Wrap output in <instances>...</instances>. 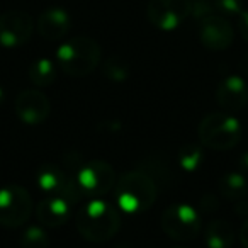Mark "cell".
Returning a JSON list of instances; mask_svg holds the SVG:
<instances>
[{"instance_id": "cell-1", "label": "cell", "mask_w": 248, "mask_h": 248, "mask_svg": "<svg viewBox=\"0 0 248 248\" xmlns=\"http://www.w3.org/2000/svg\"><path fill=\"white\" fill-rule=\"evenodd\" d=\"M77 230L87 241L104 243L109 241L121 228V216L110 202L93 197L78 209L75 216Z\"/></svg>"}, {"instance_id": "cell-2", "label": "cell", "mask_w": 248, "mask_h": 248, "mask_svg": "<svg viewBox=\"0 0 248 248\" xmlns=\"http://www.w3.org/2000/svg\"><path fill=\"white\" fill-rule=\"evenodd\" d=\"M156 199V186L141 170L124 173L116 182L114 201L117 209L126 214H141L153 206Z\"/></svg>"}, {"instance_id": "cell-3", "label": "cell", "mask_w": 248, "mask_h": 248, "mask_svg": "<svg viewBox=\"0 0 248 248\" xmlns=\"http://www.w3.org/2000/svg\"><path fill=\"white\" fill-rule=\"evenodd\" d=\"M100 62V46L87 36H77L56 49V65L72 77H83L92 73Z\"/></svg>"}, {"instance_id": "cell-4", "label": "cell", "mask_w": 248, "mask_h": 248, "mask_svg": "<svg viewBox=\"0 0 248 248\" xmlns=\"http://www.w3.org/2000/svg\"><path fill=\"white\" fill-rule=\"evenodd\" d=\"M197 136L204 146L224 152L238 145L241 138V124L228 112H213L201 121Z\"/></svg>"}, {"instance_id": "cell-5", "label": "cell", "mask_w": 248, "mask_h": 248, "mask_svg": "<svg viewBox=\"0 0 248 248\" xmlns=\"http://www.w3.org/2000/svg\"><path fill=\"white\" fill-rule=\"evenodd\" d=\"M162 228L173 240L189 241L199 234L201 216L192 206L173 204L162 214Z\"/></svg>"}, {"instance_id": "cell-6", "label": "cell", "mask_w": 248, "mask_h": 248, "mask_svg": "<svg viewBox=\"0 0 248 248\" xmlns=\"http://www.w3.org/2000/svg\"><path fill=\"white\" fill-rule=\"evenodd\" d=\"M32 201L21 186H7L0 189V224L5 228H19L29 219Z\"/></svg>"}, {"instance_id": "cell-7", "label": "cell", "mask_w": 248, "mask_h": 248, "mask_svg": "<svg viewBox=\"0 0 248 248\" xmlns=\"http://www.w3.org/2000/svg\"><path fill=\"white\" fill-rule=\"evenodd\" d=\"M75 182L82 196L93 199V197L106 196L116 186V173H114L112 165H109L107 162L92 160L78 170Z\"/></svg>"}, {"instance_id": "cell-8", "label": "cell", "mask_w": 248, "mask_h": 248, "mask_svg": "<svg viewBox=\"0 0 248 248\" xmlns=\"http://www.w3.org/2000/svg\"><path fill=\"white\" fill-rule=\"evenodd\" d=\"M192 11L190 0H150L148 21L160 31H175Z\"/></svg>"}, {"instance_id": "cell-9", "label": "cell", "mask_w": 248, "mask_h": 248, "mask_svg": "<svg viewBox=\"0 0 248 248\" xmlns=\"http://www.w3.org/2000/svg\"><path fill=\"white\" fill-rule=\"evenodd\" d=\"M36 184H38L39 190H43L46 196H62L70 204H75L82 197V192L75 180H72L62 169L55 165L41 167L38 170Z\"/></svg>"}, {"instance_id": "cell-10", "label": "cell", "mask_w": 248, "mask_h": 248, "mask_svg": "<svg viewBox=\"0 0 248 248\" xmlns=\"http://www.w3.org/2000/svg\"><path fill=\"white\" fill-rule=\"evenodd\" d=\"M34 22L32 17L21 11H9L0 16V46L19 48L31 39Z\"/></svg>"}, {"instance_id": "cell-11", "label": "cell", "mask_w": 248, "mask_h": 248, "mask_svg": "<svg viewBox=\"0 0 248 248\" xmlns=\"http://www.w3.org/2000/svg\"><path fill=\"white\" fill-rule=\"evenodd\" d=\"M16 114L22 123L29 126H38L48 119L51 112V104L48 97L38 89H26L16 99Z\"/></svg>"}, {"instance_id": "cell-12", "label": "cell", "mask_w": 248, "mask_h": 248, "mask_svg": "<svg viewBox=\"0 0 248 248\" xmlns=\"http://www.w3.org/2000/svg\"><path fill=\"white\" fill-rule=\"evenodd\" d=\"M199 24V39L207 49L221 51V49H226L231 46L234 39V32L231 24L223 16L213 14Z\"/></svg>"}, {"instance_id": "cell-13", "label": "cell", "mask_w": 248, "mask_h": 248, "mask_svg": "<svg viewBox=\"0 0 248 248\" xmlns=\"http://www.w3.org/2000/svg\"><path fill=\"white\" fill-rule=\"evenodd\" d=\"M217 104L228 112L241 110L248 104V85L241 77L230 75L221 80L216 90Z\"/></svg>"}, {"instance_id": "cell-14", "label": "cell", "mask_w": 248, "mask_h": 248, "mask_svg": "<svg viewBox=\"0 0 248 248\" xmlns=\"http://www.w3.org/2000/svg\"><path fill=\"white\" fill-rule=\"evenodd\" d=\"M38 32L48 41H60L68 34L72 28V17L62 7H49L39 16L38 19Z\"/></svg>"}, {"instance_id": "cell-15", "label": "cell", "mask_w": 248, "mask_h": 248, "mask_svg": "<svg viewBox=\"0 0 248 248\" xmlns=\"http://www.w3.org/2000/svg\"><path fill=\"white\" fill-rule=\"evenodd\" d=\"M38 221L43 226L58 228L68 223L72 216V204L62 196H46L36 209Z\"/></svg>"}, {"instance_id": "cell-16", "label": "cell", "mask_w": 248, "mask_h": 248, "mask_svg": "<svg viewBox=\"0 0 248 248\" xmlns=\"http://www.w3.org/2000/svg\"><path fill=\"white\" fill-rule=\"evenodd\" d=\"M207 248H231L234 243V231L231 224L224 219H214L206 228Z\"/></svg>"}, {"instance_id": "cell-17", "label": "cell", "mask_w": 248, "mask_h": 248, "mask_svg": "<svg viewBox=\"0 0 248 248\" xmlns=\"http://www.w3.org/2000/svg\"><path fill=\"white\" fill-rule=\"evenodd\" d=\"M219 194L224 199L238 201L247 197L248 194V182L245 173L241 172H228L219 179Z\"/></svg>"}, {"instance_id": "cell-18", "label": "cell", "mask_w": 248, "mask_h": 248, "mask_svg": "<svg viewBox=\"0 0 248 248\" xmlns=\"http://www.w3.org/2000/svg\"><path fill=\"white\" fill-rule=\"evenodd\" d=\"M29 80L36 87H49L56 80V63L49 58H38L29 66Z\"/></svg>"}, {"instance_id": "cell-19", "label": "cell", "mask_w": 248, "mask_h": 248, "mask_svg": "<svg viewBox=\"0 0 248 248\" xmlns=\"http://www.w3.org/2000/svg\"><path fill=\"white\" fill-rule=\"evenodd\" d=\"M179 163L186 172H196L202 167L204 163V153L194 143H187V145L180 146L179 150Z\"/></svg>"}, {"instance_id": "cell-20", "label": "cell", "mask_w": 248, "mask_h": 248, "mask_svg": "<svg viewBox=\"0 0 248 248\" xmlns=\"http://www.w3.org/2000/svg\"><path fill=\"white\" fill-rule=\"evenodd\" d=\"M21 248H49V238L41 226H29L21 236Z\"/></svg>"}, {"instance_id": "cell-21", "label": "cell", "mask_w": 248, "mask_h": 248, "mask_svg": "<svg viewBox=\"0 0 248 248\" xmlns=\"http://www.w3.org/2000/svg\"><path fill=\"white\" fill-rule=\"evenodd\" d=\"M104 73H106L107 78L114 80V82H123V80L128 78L129 68L124 63V60H121L119 56H112L104 63Z\"/></svg>"}, {"instance_id": "cell-22", "label": "cell", "mask_w": 248, "mask_h": 248, "mask_svg": "<svg viewBox=\"0 0 248 248\" xmlns=\"http://www.w3.org/2000/svg\"><path fill=\"white\" fill-rule=\"evenodd\" d=\"M214 9L223 17L228 16H240L245 11L243 0H214Z\"/></svg>"}, {"instance_id": "cell-23", "label": "cell", "mask_w": 248, "mask_h": 248, "mask_svg": "<svg viewBox=\"0 0 248 248\" xmlns=\"http://www.w3.org/2000/svg\"><path fill=\"white\" fill-rule=\"evenodd\" d=\"M213 14H216L214 2H211V0H194L192 2V11H190V16H192L197 22H202L204 19L211 17Z\"/></svg>"}, {"instance_id": "cell-24", "label": "cell", "mask_w": 248, "mask_h": 248, "mask_svg": "<svg viewBox=\"0 0 248 248\" xmlns=\"http://www.w3.org/2000/svg\"><path fill=\"white\" fill-rule=\"evenodd\" d=\"M238 28H240V34L245 41H248V9H245L240 16H238Z\"/></svg>"}, {"instance_id": "cell-25", "label": "cell", "mask_w": 248, "mask_h": 248, "mask_svg": "<svg viewBox=\"0 0 248 248\" xmlns=\"http://www.w3.org/2000/svg\"><path fill=\"white\" fill-rule=\"evenodd\" d=\"M240 240H241V245H243L245 248H248V221L241 226L240 230Z\"/></svg>"}, {"instance_id": "cell-26", "label": "cell", "mask_w": 248, "mask_h": 248, "mask_svg": "<svg viewBox=\"0 0 248 248\" xmlns=\"http://www.w3.org/2000/svg\"><path fill=\"white\" fill-rule=\"evenodd\" d=\"M238 167H240L241 173H248V152L240 156V160H238Z\"/></svg>"}, {"instance_id": "cell-27", "label": "cell", "mask_w": 248, "mask_h": 248, "mask_svg": "<svg viewBox=\"0 0 248 248\" xmlns=\"http://www.w3.org/2000/svg\"><path fill=\"white\" fill-rule=\"evenodd\" d=\"M241 70H243V73L248 75V55H245L243 60H241Z\"/></svg>"}, {"instance_id": "cell-28", "label": "cell", "mask_w": 248, "mask_h": 248, "mask_svg": "<svg viewBox=\"0 0 248 248\" xmlns=\"http://www.w3.org/2000/svg\"><path fill=\"white\" fill-rule=\"evenodd\" d=\"M4 102V89H2V87H0V104Z\"/></svg>"}, {"instance_id": "cell-29", "label": "cell", "mask_w": 248, "mask_h": 248, "mask_svg": "<svg viewBox=\"0 0 248 248\" xmlns=\"http://www.w3.org/2000/svg\"><path fill=\"white\" fill-rule=\"evenodd\" d=\"M175 248H184V247H175Z\"/></svg>"}, {"instance_id": "cell-30", "label": "cell", "mask_w": 248, "mask_h": 248, "mask_svg": "<svg viewBox=\"0 0 248 248\" xmlns=\"http://www.w3.org/2000/svg\"><path fill=\"white\" fill-rule=\"evenodd\" d=\"M119 248H124V247H119Z\"/></svg>"}]
</instances>
